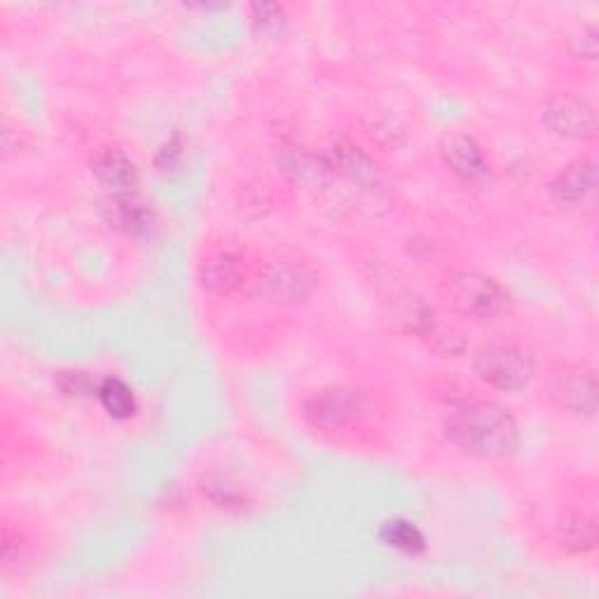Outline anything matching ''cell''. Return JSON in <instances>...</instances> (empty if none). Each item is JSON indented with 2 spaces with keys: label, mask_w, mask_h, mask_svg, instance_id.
Returning a JSON list of instances; mask_svg holds the SVG:
<instances>
[{
  "label": "cell",
  "mask_w": 599,
  "mask_h": 599,
  "mask_svg": "<svg viewBox=\"0 0 599 599\" xmlns=\"http://www.w3.org/2000/svg\"><path fill=\"white\" fill-rule=\"evenodd\" d=\"M445 434L464 453L484 459L511 457L520 445L518 422L511 412L487 401L466 403L449 412Z\"/></svg>",
  "instance_id": "obj_1"
},
{
  "label": "cell",
  "mask_w": 599,
  "mask_h": 599,
  "mask_svg": "<svg viewBox=\"0 0 599 599\" xmlns=\"http://www.w3.org/2000/svg\"><path fill=\"white\" fill-rule=\"evenodd\" d=\"M443 293L449 307L473 322H494L511 309L509 291L480 272H453L445 279Z\"/></svg>",
  "instance_id": "obj_2"
},
{
  "label": "cell",
  "mask_w": 599,
  "mask_h": 599,
  "mask_svg": "<svg viewBox=\"0 0 599 599\" xmlns=\"http://www.w3.org/2000/svg\"><path fill=\"white\" fill-rule=\"evenodd\" d=\"M478 378L499 391H522L534 378L532 356L513 345H487L476 353Z\"/></svg>",
  "instance_id": "obj_3"
},
{
  "label": "cell",
  "mask_w": 599,
  "mask_h": 599,
  "mask_svg": "<svg viewBox=\"0 0 599 599\" xmlns=\"http://www.w3.org/2000/svg\"><path fill=\"white\" fill-rule=\"evenodd\" d=\"M316 274L307 262L297 258H276L262 268L255 291L274 305H297L314 291Z\"/></svg>",
  "instance_id": "obj_4"
},
{
  "label": "cell",
  "mask_w": 599,
  "mask_h": 599,
  "mask_svg": "<svg viewBox=\"0 0 599 599\" xmlns=\"http://www.w3.org/2000/svg\"><path fill=\"white\" fill-rule=\"evenodd\" d=\"M366 407L359 391L347 386L324 389L303 405V417L318 431H340L361 415Z\"/></svg>",
  "instance_id": "obj_5"
},
{
  "label": "cell",
  "mask_w": 599,
  "mask_h": 599,
  "mask_svg": "<svg viewBox=\"0 0 599 599\" xmlns=\"http://www.w3.org/2000/svg\"><path fill=\"white\" fill-rule=\"evenodd\" d=\"M543 122L548 124L553 134L565 139L592 141L597 137L595 108L586 99L571 97V94H562L543 106Z\"/></svg>",
  "instance_id": "obj_6"
},
{
  "label": "cell",
  "mask_w": 599,
  "mask_h": 599,
  "mask_svg": "<svg viewBox=\"0 0 599 599\" xmlns=\"http://www.w3.org/2000/svg\"><path fill=\"white\" fill-rule=\"evenodd\" d=\"M553 401L574 415L592 417L597 412V380L595 372L586 366H567L551 382Z\"/></svg>",
  "instance_id": "obj_7"
},
{
  "label": "cell",
  "mask_w": 599,
  "mask_h": 599,
  "mask_svg": "<svg viewBox=\"0 0 599 599\" xmlns=\"http://www.w3.org/2000/svg\"><path fill=\"white\" fill-rule=\"evenodd\" d=\"M597 190V164L590 157L576 160L555 176L551 193L555 202L565 206H584L595 199Z\"/></svg>",
  "instance_id": "obj_8"
},
{
  "label": "cell",
  "mask_w": 599,
  "mask_h": 599,
  "mask_svg": "<svg viewBox=\"0 0 599 599\" xmlns=\"http://www.w3.org/2000/svg\"><path fill=\"white\" fill-rule=\"evenodd\" d=\"M91 172L106 190H110L116 197H131L139 185L137 164L118 148L101 150L91 162Z\"/></svg>",
  "instance_id": "obj_9"
},
{
  "label": "cell",
  "mask_w": 599,
  "mask_h": 599,
  "mask_svg": "<svg viewBox=\"0 0 599 599\" xmlns=\"http://www.w3.org/2000/svg\"><path fill=\"white\" fill-rule=\"evenodd\" d=\"M440 157L449 166V172L466 181H478L490 168L482 155V148L476 143V139L466 134H447L440 141Z\"/></svg>",
  "instance_id": "obj_10"
},
{
  "label": "cell",
  "mask_w": 599,
  "mask_h": 599,
  "mask_svg": "<svg viewBox=\"0 0 599 599\" xmlns=\"http://www.w3.org/2000/svg\"><path fill=\"white\" fill-rule=\"evenodd\" d=\"M247 276V262L237 251H218L202 265V286L211 293H232Z\"/></svg>",
  "instance_id": "obj_11"
},
{
  "label": "cell",
  "mask_w": 599,
  "mask_h": 599,
  "mask_svg": "<svg viewBox=\"0 0 599 599\" xmlns=\"http://www.w3.org/2000/svg\"><path fill=\"white\" fill-rule=\"evenodd\" d=\"M328 172L340 174L342 178L351 183H361L368 185L378 176V166L363 153L361 148H356L351 143H337L324 160Z\"/></svg>",
  "instance_id": "obj_12"
},
{
  "label": "cell",
  "mask_w": 599,
  "mask_h": 599,
  "mask_svg": "<svg viewBox=\"0 0 599 599\" xmlns=\"http://www.w3.org/2000/svg\"><path fill=\"white\" fill-rule=\"evenodd\" d=\"M108 220L129 237H145L155 225V216L145 204L131 197H116L108 206Z\"/></svg>",
  "instance_id": "obj_13"
},
{
  "label": "cell",
  "mask_w": 599,
  "mask_h": 599,
  "mask_svg": "<svg viewBox=\"0 0 599 599\" xmlns=\"http://www.w3.org/2000/svg\"><path fill=\"white\" fill-rule=\"evenodd\" d=\"M380 538L384 546L405 555H422L426 548V538L422 530L417 527V524H412L410 520H403V518L382 522Z\"/></svg>",
  "instance_id": "obj_14"
},
{
  "label": "cell",
  "mask_w": 599,
  "mask_h": 599,
  "mask_svg": "<svg viewBox=\"0 0 599 599\" xmlns=\"http://www.w3.org/2000/svg\"><path fill=\"white\" fill-rule=\"evenodd\" d=\"M393 324L403 328L405 333H415L424 337V333L436 324V316L424 300L412 293H405L403 297H399L396 309H393Z\"/></svg>",
  "instance_id": "obj_15"
},
{
  "label": "cell",
  "mask_w": 599,
  "mask_h": 599,
  "mask_svg": "<svg viewBox=\"0 0 599 599\" xmlns=\"http://www.w3.org/2000/svg\"><path fill=\"white\" fill-rule=\"evenodd\" d=\"M97 396L112 420H129L137 412L134 391L118 378H106L104 382H99Z\"/></svg>",
  "instance_id": "obj_16"
},
{
  "label": "cell",
  "mask_w": 599,
  "mask_h": 599,
  "mask_svg": "<svg viewBox=\"0 0 599 599\" xmlns=\"http://www.w3.org/2000/svg\"><path fill=\"white\" fill-rule=\"evenodd\" d=\"M559 538H562V546H565L567 551L576 555L588 553L597 543V524L586 513H571L565 522H562Z\"/></svg>",
  "instance_id": "obj_17"
},
{
  "label": "cell",
  "mask_w": 599,
  "mask_h": 599,
  "mask_svg": "<svg viewBox=\"0 0 599 599\" xmlns=\"http://www.w3.org/2000/svg\"><path fill=\"white\" fill-rule=\"evenodd\" d=\"M422 340L428 342V347L438 351V353H447V356H455V353H461L464 351V340L461 335L455 330V328H447V326H440L438 322L431 326Z\"/></svg>",
  "instance_id": "obj_18"
},
{
  "label": "cell",
  "mask_w": 599,
  "mask_h": 599,
  "mask_svg": "<svg viewBox=\"0 0 599 599\" xmlns=\"http://www.w3.org/2000/svg\"><path fill=\"white\" fill-rule=\"evenodd\" d=\"M253 24L262 35H274L281 29H284V10L274 3H262V6H253Z\"/></svg>",
  "instance_id": "obj_19"
},
{
  "label": "cell",
  "mask_w": 599,
  "mask_h": 599,
  "mask_svg": "<svg viewBox=\"0 0 599 599\" xmlns=\"http://www.w3.org/2000/svg\"><path fill=\"white\" fill-rule=\"evenodd\" d=\"M56 384L68 396H89V393H97L99 384L91 382L87 372H59L56 374Z\"/></svg>",
  "instance_id": "obj_20"
},
{
  "label": "cell",
  "mask_w": 599,
  "mask_h": 599,
  "mask_svg": "<svg viewBox=\"0 0 599 599\" xmlns=\"http://www.w3.org/2000/svg\"><path fill=\"white\" fill-rule=\"evenodd\" d=\"M181 162H183V141L178 134H174L157 150L155 166L160 174H172L181 166Z\"/></svg>",
  "instance_id": "obj_21"
},
{
  "label": "cell",
  "mask_w": 599,
  "mask_h": 599,
  "mask_svg": "<svg viewBox=\"0 0 599 599\" xmlns=\"http://www.w3.org/2000/svg\"><path fill=\"white\" fill-rule=\"evenodd\" d=\"M204 492L209 494V499L218 505V509H239L243 494L237 490V487H230L222 480H211L209 487H204Z\"/></svg>",
  "instance_id": "obj_22"
}]
</instances>
